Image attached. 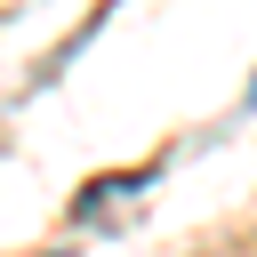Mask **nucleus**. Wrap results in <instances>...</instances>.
Masks as SVG:
<instances>
[{
  "label": "nucleus",
  "mask_w": 257,
  "mask_h": 257,
  "mask_svg": "<svg viewBox=\"0 0 257 257\" xmlns=\"http://www.w3.org/2000/svg\"><path fill=\"white\" fill-rule=\"evenodd\" d=\"M137 201H145V177H104L96 201H80V217H88V225H112V217L137 209Z\"/></svg>",
  "instance_id": "f257e3e1"
},
{
  "label": "nucleus",
  "mask_w": 257,
  "mask_h": 257,
  "mask_svg": "<svg viewBox=\"0 0 257 257\" xmlns=\"http://www.w3.org/2000/svg\"><path fill=\"white\" fill-rule=\"evenodd\" d=\"M249 96H257V80H249Z\"/></svg>",
  "instance_id": "f03ea898"
}]
</instances>
